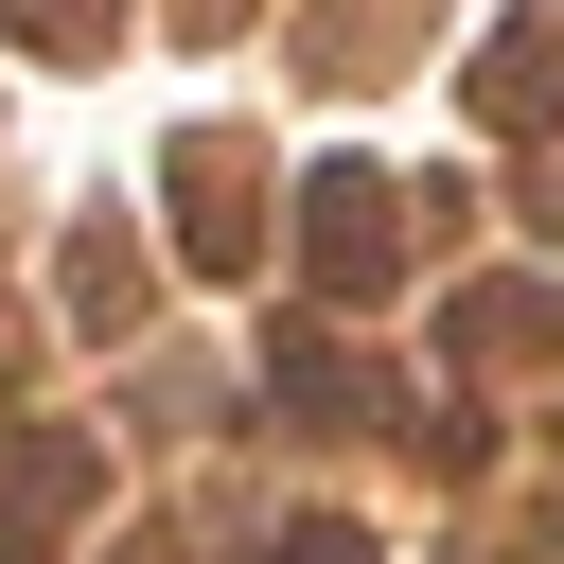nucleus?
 Returning <instances> with one entry per match:
<instances>
[{
	"instance_id": "f257e3e1",
	"label": "nucleus",
	"mask_w": 564,
	"mask_h": 564,
	"mask_svg": "<svg viewBox=\"0 0 564 564\" xmlns=\"http://www.w3.org/2000/svg\"><path fill=\"white\" fill-rule=\"evenodd\" d=\"M300 247H317V282H335V300H370V282H388V176H370V159H335V176L300 194Z\"/></svg>"
},
{
	"instance_id": "f03ea898",
	"label": "nucleus",
	"mask_w": 564,
	"mask_h": 564,
	"mask_svg": "<svg viewBox=\"0 0 564 564\" xmlns=\"http://www.w3.org/2000/svg\"><path fill=\"white\" fill-rule=\"evenodd\" d=\"M88 494H106V458H88L70 423H35V441H18V476H0V564H18V546H53Z\"/></svg>"
},
{
	"instance_id": "7ed1b4c3",
	"label": "nucleus",
	"mask_w": 564,
	"mask_h": 564,
	"mask_svg": "<svg viewBox=\"0 0 564 564\" xmlns=\"http://www.w3.org/2000/svg\"><path fill=\"white\" fill-rule=\"evenodd\" d=\"M264 564H370V529H335V511H317V529H282Z\"/></svg>"
}]
</instances>
